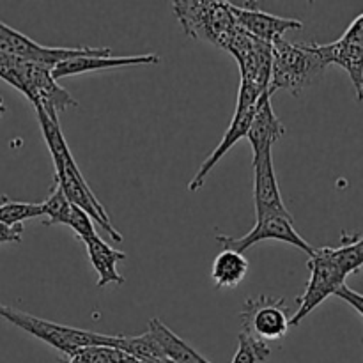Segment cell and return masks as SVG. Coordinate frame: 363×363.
Instances as JSON below:
<instances>
[{"mask_svg": "<svg viewBox=\"0 0 363 363\" xmlns=\"http://www.w3.org/2000/svg\"><path fill=\"white\" fill-rule=\"evenodd\" d=\"M35 113H38L39 126H41L43 137H45L46 145L50 149V155L53 158V165H55V181L59 183L60 190L64 191L67 201L73 206H77L78 209L87 213L91 216V220H94L113 241L121 243L123 236L117 233L116 227L112 225L108 218V213L105 211L101 202L98 201V197L94 195V191L91 190L89 183L85 181V177L82 176L80 169H78L77 162H74L73 155H71L69 147L66 144V138H64L62 130H60V124L53 123L43 108L34 106Z\"/></svg>", "mask_w": 363, "mask_h": 363, "instance_id": "1", "label": "cell"}, {"mask_svg": "<svg viewBox=\"0 0 363 363\" xmlns=\"http://www.w3.org/2000/svg\"><path fill=\"white\" fill-rule=\"evenodd\" d=\"M326 62L318 43H291L279 38L272 43V73L268 92L282 89L293 96H300L312 82L321 77Z\"/></svg>", "mask_w": 363, "mask_h": 363, "instance_id": "2", "label": "cell"}, {"mask_svg": "<svg viewBox=\"0 0 363 363\" xmlns=\"http://www.w3.org/2000/svg\"><path fill=\"white\" fill-rule=\"evenodd\" d=\"M50 71V67L41 64L0 57V78L23 92L32 105L43 108L53 123L59 124V113L66 108H74L78 103L66 89L57 85Z\"/></svg>", "mask_w": 363, "mask_h": 363, "instance_id": "3", "label": "cell"}, {"mask_svg": "<svg viewBox=\"0 0 363 363\" xmlns=\"http://www.w3.org/2000/svg\"><path fill=\"white\" fill-rule=\"evenodd\" d=\"M0 319L11 323V325H14L16 328L23 330L25 333L35 337V339L50 344V346L55 347L57 351L66 354L67 358H69L74 351L82 350V347H116L117 344V335H103V333L87 332V330L71 328V326L59 325V323L46 321V319L35 318V315L18 311V308L9 307V305H4L2 301H0Z\"/></svg>", "mask_w": 363, "mask_h": 363, "instance_id": "4", "label": "cell"}, {"mask_svg": "<svg viewBox=\"0 0 363 363\" xmlns=\"http://www.w3.org/2000/svg\"><path fill=\"white\" fill-rule=\"evenodd\" d=\"M172 9L190 38L213 43L225 50L236 28L227 0H174Z\"/></svg>", "mask_w": 363, "mask_h": 363, "instance_id": "5", "label": "cell"}, {"mask_svg": "<svg viewBox=\"0 0 363 363\" xmlns=\"http://www.w3.org/2000/svg\"><path fill=\"white\" fill-rule=\"evenodd\" d=\"M307 268L311 269L305 293L298 298V311L291 318V326H298L315 307L328 296L337 293L340 286L346 284L347 277L332 257V247L314 248V254L308 257Z\"/></svg>", "mask_w": 363, "mask_h": 363, "instance_id": "6", "label": "cell"}, {"mask_svg": "<svg viewBox=\"0 0 363 363\" xmlns=\"http://www.w3.org/2000/svg\"><path fill=\"white\" fill-rule=\"evenodd\" d=\"M291 318L293 312L286 303V298L264 296V294L257 298H247L240 314L243 333L264 342L284 339L291 328Z\"/></svg>", "mask_w": 363, "mask_h": 363, "instance_id": "7", "label": "cell"}, {"mask_svg": "<svg viewBox=\"0 0 363 363\" xmlns=\"http://www.w3.org/2000/svg\"><path fill=\"white\" fill-rule=\"evenodd\" d=\"M101 50L103 48H92V46H80V48L43 46L0 21V57H6V59H18L25 60V62L41 64V66L52 69V67H55L62 60L80 55H94V53H99Z\"/></svg>", "mask_w": 363, "mask_h": 363, "instance_id": "8", "label": "cell"}, {"mask_svg": "<svg viewBox=\"0 0 363 363\" xmlns=\"http://www.w3.org/2000/svg\"><path fill=\"white\" fill-rule=\"evenodd\" d=\"M215 240L222 245L223 250H233L238 252V254H245L248 248L264 240H277L293 245V247L305 252L308 257L314 254V248L294 230L293 218H287V216L279 215V213H257V222H255L254 229L245 234V236L233 238L216 234Z\"/></svg>", "mask_w": 363, "mask_h": 363, "instance_id": "9", "label": "cell"}, {"mask_svg": "<svg viewBox=\"0 0 363 363\" xmlns=\"http://www.w3.org/2000/svg\"><path fill=\"white\" fill-rule=\"evenodd\" d=\"M225 50L236 57L243 80L252 82L262 91H268L269 73H272V45L269 43L259 41L236 27Z\"/></svg>", "mask_w": 363, "mask_h": 363, "instance_id": "10", "label": "cell"}, {"mask_svg": "<svg viewBox=\"0 0 363 363\" xmlns=\"http://www.w3.org/2000/svg\"><path fill=\"white\" fill-rule=\"evenodd\" d=\"M326 66L339 64L347 71L357 91V99L363 96V14H358L342 38L330 45H318Z\"/></svg>", "mask_w": 363, "mask_h": 363, "instance_id": "11", "label": "cell"}, {"mask_svg": "<svg viewBox=\"0 0 363 363\" xmlns=\"http://www.w3.org/2000/svg\"><path fill=\"white\" fill-rule=\"evenodd\" d=\"M230 14L238 28L250 34L252 38L272 45L275 39L284 38L289 30H300L303 23L294 18H280L275 14L264 13L259 9L257 2H250V6H238L236 2H229Z\"/></svg>", "mask_w": 363, "mask_h": 363, "instance_id": "12", "label": "cell"}, {"mask_svg": "<svg viewBox=\"0 0 363 363\" xmlns=\"http://www.w3.org/2000/svg\"><path fill=\"white\" fill-rule=\"evenodd\" d=\"M273 147L262 149L259 155L254 156V202L255 215L257 213H279V215L293 218L287 208L284 206L282 195H280L279 181H277L275 167H273Z\"/></svg>", "mask_w": 363, "mask_h": 363, "instance_id": "13", "label": "cell"}, {"mask_svg": "<svg viewBox=\"0 0 363 363\" xmlns=\"http://www.w3.org/2000/svg\"><path fill=\"white\" fill-rule=\"evenodd\" d=\"M160 57L155 53L147 55H131V57H112V50L103 48L99 53L94 55H80L73 59L62 60L52 67L53 80H60L64 77H74V74L89 73V71H101L112 69V67H124V66H145V64H158Z\"/></svg>", "mask_w": 363, "mask_h": 363, "instance_id": "14", "label": "cell"}, {"mask_svg": "<svg viewBox=\"0 0 363 363\" xmlns=\"http://www.w3.org/2000/svg\"><path fill=\"white\" fill-rule=\"evenodd\" d=\"M284 133H286V128L273 112L272 94L264 91L255 103L254 117H252V123L247 131V138L254 149V156L259 155L262 149L273 147V144L280 140Z\"/></svg>", "mask_w": 363, "mask_h": 363, "instance_id": "15", "label": "cell"}, {"mask_svg": "<svg viewBox=\"0 0 363 363\" xmlns=\"http://www.w3.org/2000/svg\"><path fill=\"white\" fill-rule=\"evenodd\" d=\"M254 110H255V105L250 106V108L236 110V112H234L233 121H230V124H229V128H227L225 135H223L222 142H220V144L215 147V151H213L211 155H209L208 158L202 162L201 169L197 170V174H195V176L191 177L190 183H188V190L190 191L201 190L202 184H204V181H206V177H208L209 172L215 169L216 163L223 158V155H227V152L230 151V147H233V145H236L238 140H241V138L247 137L248 126H250L252 117H254Z\"/></svg>", "mask_w": 363, "mask_h": 363, "instance_id": "16", "label": "cell"}, {"mask_svg": "<svg viewBox=\"0 0 363 363\" xmlns=\"http://www.w3.org/2000/svg\"><path fill=\"white\" fill-rule=\"evenodd\" d=\"M85 248H87L89 261H91L92 268H94L96 275H98V282L96 287H105L108 284H117L123 286L124 277L119 275L117 272V264L123 259H126V254L119 250H113L112 247L105 243L99 236L91 238V240L84 241Z\"/></svg>", "mask_w": 363, "mask_h": 363, "instance_id": "17", "label": "cell"}, {"mask_svg": "<svg viewBox=\"0 0 363 363\" xmlns=\"http://www.w3.org/2000/svg\"><path fill=\"white\" fill-rule=\"evenodd\" d=\"M149 330L155 342L162 350L163 357L170 363H211L206 360L201 353L194 350L188 342L176 335L167 325H163L158 318H152L149 321Z\"/></svg>", "mask_w": 363, "mask_h": 363, "instance_id": "18", "label": "cell"}, {"mask_svg": "<svg viewBox=\"0 0 363 363\" xmlns=\"http://www.w3.org/2000/svg\"><path fill=\"white\" fill-rule=\"evenodd\" d=\"M248 273V261L243 254L222 250L213 262L211 279L216 289H234L245 280Z\"/></svg>", "mask_w": 363, "mask_h": 363, "instance_id": "19", "label": "cell"}, {"mask_svg": "<svg viewBox=\"0 0 363 363\" xmlns=\"http://www.w3.org/2000/svg\"><path fill=\"white\" fill-rule=\"evenodd\" d=\"M116 350L124 351L126 354H130V357L137 358V360H142V362L167 360V358L163 357L160 346L155 342V339H152L149 332L138 337L117 335Z\"/></svg>", "mask_w": 363, "mask_h": 363, "instance_id": "20", "label": "cell"}, {"mask_svg": "<svg viewBox=\"0 0 363 363\" xmlns=\"http://www.w3.org/2000/svg\"><path fill=\"white\" fill-rule=\"evenodd\" d=\"M43 206V216H48V220L43 222V225H66L67 218H69L71 202L67 201L64 191L60 190L59 183L53 181V186L50 188V194L45 201L41 202Z\"/></svg>", "mask_w": 363, "mask_h": 363, "instance_id": "21", "label": "cell"}, {"mask_svg": "<svg viewBox=\"0 0 363 363\" xmlns=\"http://www.w3.org/2000/svg\"><path fill=\"white\" fill-rule=\"evenodd\" d=\"M43 216L41 202H20L2 197L0 204V223L6 225H23L25 220Z\"/></svg>", "mask_w": 363, "mask_h": 363, "instance_id": "22", "label": "cell"}, {"mask_svg": "<svg viewBox=\"0 0 363 363\" xmlns=\"http://www.w3.org/2000/svg\"><path fill=\"white\" fill-rule=\"evenodd\" d=\"M269 354L272 347L268 342L241 332L238 335V351L230 363H261L268 360Z\"/></svg>", "mask_w": 363, "mask_h": 363, "instance_id": "23", "label": "cell"}, {"mask_svg": "<svg viewBox=\"0 0 363 363\" xmlns=\"http://www.w3.org/2000/svg\"><path fill=\"white\" fill-rule=\"evenodd\" d=\"M67 227L77 234L78 240L87 241L91 238L98 236V233L94 230V223H92L91 216L87 215L85 211L78 209L77 206L71 204V211H69V218H67Z\"/></svg>", "mask_w": 363, "mask_h": 363, "instance_id": "24", "label": "cell"}, {"mask_svg": "<svg viewBox=\"0 0 363 363\" xmlns=\"http://www.w3.org/2000/svg\"><path fill=\"white\" fill-rule=\"evenodd\" d=\"M262 89L257 87L255 84L252 82H247L241 78V85H240V92H238V106L236 110H245V108H250L257 103L259 96L262 94Z\"/></svg>", "mask_w": 363, "mask_h": 363, "instance_id": "25", "label": "cell"}, {"mask_svg": "<svg viewBox=\"0 0 363 363\" xmlns=\"http://www.w3.org/2000/svg\"><path fill=\"white\" fill-rule=\"evenodd\" d=\"M23 225H6V223H0V245H20L21 238H23Z\"/></svg>", "mask_w": 363, "mask_h": 363, "instance_id": "26", "label": "cell"}, {"mask_svg": "<svg viewBox=\"0 0 363 363\" xmlns=\"http://www.w3.org/2000/svg\"><path fill=\"white\" fill-rule=\"evenodd\" d=\"M335 296L342 298L344 301H347V303H350V305H353L354 311H357L358 314H362V312H363V300H362V296L358 293H354L353 289H350V287H347L346 284H344V286H340L339 289H337Z\"/></svg>", "mask_w": 363, "mask_h": 363, "instance_id": "27", "label": "cell"}, {"mask_svg": "<svg viewBox=\"0 0 363 363\" xmlns=\"http://www.w3.org/2000/svg\"><path fill=\"white\" fill-rule=\"evenodd\" d=\"M4 113H6V105H4V99L0 98V119L4 117Z\"/></svg>", "mask_w": 363, "mask_h": 363, "instance_id": "28", "label": "cell"}, {"mask_svg": "<svg viewBox=\"0 0 363 363\" xmlns=\"http://www.w3.org/2000/svg\"><path fill=\"white\" fill-rule=\"evenodd\" d=\"M62 363H73V362H69V360H64Z\"/></svg>", "mask_w": 363, "mask_h": 363, "instance_id": "29", "label": "cell"}]
</instances>
